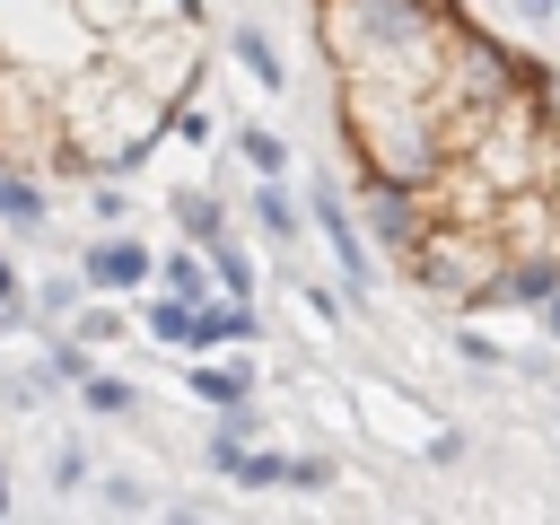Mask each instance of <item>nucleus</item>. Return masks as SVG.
Segmentation results:
<instances>
[{
	"mask_svg": "<svg viewBox=\"0 0 560 525\" xmlns=\"http://www.w3.org/2000/svg\"><path fill=\"white\" fill-rule=\"evenodd\" d=\"M341 131L359 149V175H376V184H429L446 166V131H438V105L420 88L341 79Z\"/></svg>",
	"mask_w": 560,
	"mask_h": 525,
	"instance_id": "1",
	"label": "nucleus"
},
{
	"mask_svg": "<svg viewBox=\"0 0 560 525\" xmlns=\"http://www.w3.org/2000/svg\"><path fill=\"white\" fill-rule=\"evenodd\" d=\"M438 298H490V280L508 271V245H499V228H481V219H429L420 228V245L402 254Z\"/></svg>",
	"mask_w": 560,
	"mask_h": 525,
	"instance_id": "2",
	"label": "nucleus"
},
{
	"mask_svg": "<svg viewBox=\"0 0 560 525\" xmlns=\"http://www.w3.org/2000/svg\"><path fill=\"white\" fill-rule=\"evenodd\" d=\"M105 61H114V70H122L140 96L175 105V96H192V70H201V35H192V18H140V26L105 35Z\"/></svg>",
	"mask_w": 560,
	"mask_h": 525,
	"instance_id": "3",
	"label": "nucleus"
},
{
	"mask_svg": "<svg viewBox=\"0 0 560 525\" xmlns=\"http://www.w3.org/2000/svg\"><path fill=\"white\" fill-rule=\"evenodd\" d=\"M79 280H88L96 298H131V289H149V280H158V254H149L131 228H96V236H88V254H79Z\"/></svg>",
	"mask_w": 560,
	"mask_h": 525,
	"instance_id": "4",
	"label": "nucleus"
},
{
	"mask_svg": "<svg viewBox=\"0 0 560 525\" xmlns=\"http://www.w3.org/2000/svg\"><path fill=\"white\" fill-rule=\"evenodd\" d=\"M359 201H368V236H376L385 254H411V245H420V228H429L420 184H376V175H368V192H359Z\"/></svg>",
	"mask_w": 560,
	"mask_h": 525,
	"instance_id": "5",
	"label": "nucleus"
},
{
	"mask_svg": "<svg viewBox=\"0 0 560 525\" xmlns=\"http://www.w3.org/2000/svg\"><path fill=\"white\" fill-rule=\"evenodd\" d=\"M52 201H44V166H9L0 158V228L9 236H44Z\"/></svg>",
	"mask_w": 560,
	"mask_h": 525,
	"instance_id": "6",
	"label": "nucleus"
},
{
	"mask_svg": "<svg viewBox=\"0 0 560 525\" xmlns=\"http://www.w3.org/2000/svg\"><path fill=\"white\" fill-rule=\"evenodd\" d=\"M315 228H324V245H332V262H341V280H350V289H368V280H376V271H368V245H359V228H350V210H341L332 192L315 201Z\"/></svg>",
	"mask_w": 560,
	"mask_h": 525,
	"instance_id": "7",
	"label": "nucleus"
},
{
	"mask_svg": "<svg viewBox=\"0 0 560 525\" xmlns=\"http://www.w3.org/2000/svg\"><path fill=\"white\" fill-rule=\"evenodd\" d=\"M228 341H254V306L245 298H201L192 306V350H228Z\"/></svg>",
	"mask_w": 560,
	"mask_h": 525,
	"instance_id": "8",
	"label": "nucleus"
},
{
	"mask_svg": "<svg viewBox=\"0 0 560 525\" xmlns=\"http://www.w3.org/2000/svg\"><path fill=\"white\" fill-rule=\"evenodd\" d=\"M166 210H175V228H184V245H219L228 236V210H219V192H201V184H184V192H166Z\"/></svg>",
	"mask_w": 560,
	"mask_h": 525,
	"instance_id": "9",
	"label": "nucleus"
},
{
	"mask_svg": "<svg viewBox=\"0 0 560 525\" xmlns=\"http://www.w3.org/2000/svg\"><path fill=\"white\" fill-rule=\"evenodd\" d=\"M70 18L105 44V35H122V26H140V18H175V9H158V0H70Z\"/></svg>",
	"mask_w": 560,
	"mask_h": 525,
	"instance_id": "10",
	"label": "nucleus"
},
{
	"mask_svg": "<svg viewBox=\"0 0 560 525\" xmlns=\"http://www.w3.org/2000/svg\"><path fill=\"white\" fill-rule=\"evenodd\" d=\"M158 289L201 306V298H210V254H201V245H175V254H158Z\"/></svg>",
	"mask_w": 560,
	"mask_h": 525,
	"instance_id": "11",
	"label": "nucleus"
},
{
	"mask_svg": "<svg viewBox=\"0 0 560 525\" xmlns=\"http://www.w3.org/2000/svg\"><path fill=\"white\" fill-rule=\"evenodd\" d=\"M79 402H88L96 420H131V411H140V385L114 376V368H88V376H79Z\"/></svg>",
	"mask_w": 560,
	"mask_h": 525,
	"instance_id": "12",
	"label": "nucleus"
},
{
	"mask_svg": "<svg viewBox=\"0 0 560 525\" xmlns=\"http://www.w3.org/2000/svg\"><path fill=\"white\" fill-rule=\"evenodd\" d=\"M140 332L166 341V350H192V298H166V289H158V298L140 306Z\"/></svg>",
	"mask_w": 560,
	"mask_h": 525,
	"instance_id": "13",
	"label": "nucleus"
},
{
	"mask_svg": "<svg viewBox=\"0 0 560 525\" xmlns=\"http://www.w3.org/2000/svg\"><path fill=\"white\" fill-rule=\"evenodd\" d=\"M236 61H245V79H254V88H280V79H289V61L271 52V35H262V26H236Z\"/></svg>",
	"mask_w": 560,
	"mask_h": 525,
	"instance_id": "14",
	"label": "nucleus"
},
{
	"mask_svg": "<svg viewBox=\"0 0 560 525\" xmlns=\"http://www.w3.org/2000/svg\"><path fill=\"white\" fill-rule=\"evenodd\" d=\"M254 228H262V236H280V245L298 236V201L280 192V175H262V184H254Z\"/></svg>",
	"mask_w": 560,
	"mask_h": 525,
	"instance_id": "15",
	"label": "nucleus"
},
{
	"mask_svg": "<svg viewBox=\"0 0 560 525\" xmlns=\"http://www.w3.org/2000/svg\"><path fill=\"white\" fill-rule=\"evenodd\" d=\"M192 394L228 411V402H245V394H254V376H245V368H219V359H201V368H192Z\"/></svg>",
	"mask_w": 560,
	"mask_h": 525,
	"instance_id": "16",
	"label": "nucleus"
},
{
	"mask_svg": "<svg viewBox=\"0 0 560 525\" xmlns=\"http://www.w3.org/2000/svg\"><path fill=\"white\" fill-rule=\"evenodd\" d=\"M166 131H175L184 149H210V140H219V114L192 105V96H175V105H166Z\"/></svg>",
	"mask_w": 560,
	"mask_h": 525,
	"instance_id": "17",
	"label": "nucleus"
},
{
	"mask_svg": "<svg viewBox=\"0 0 560 525\" xmlns=\"http://www.w3.org/2000/svg\"><path fill=\"white\" fill-rule=\"evenodd\" d=\"M210 271H219V289H228V298H254V254H245L236 236H219V245H210Z\"/></svg>",
	"mask_w": 560,
	"mask_h": 525,
	"instance_id": "18",
	"label": "nucleus"
},
{
	"mask_svg": "<svg viewBox=\"0 0 560 525\" xmlns=\"http://www.w3.org/2000/svg\"><path fill=\"white\" fill-rule=\"evenodd\" d=\"M88 210H96V228H122V219H131V192H122V175H88Z\"/></svg>",
	"mask_w": 560,
	"mask_h": 525,
	"instance_id": "19",
	"label": "nucleus"
},
{
	"mask_svg": "<svg viewBox=\"0 0 560 525\" xmlns=\"http://www.w3.org/2000/svg\"><path fill=\"white\" fill-rule=\"evenodd\" d=\"M88 481H96V464H88V446H79V438H70V446H52V490L70 499V490H88Z\"/></svg>",
	"mask_w": 560,
	"mask_h": 525,
	"instance_id": "20",
	"label": "nucleus"
},
{
	"mask_svg": "<svg viewBox=\"0 0 560 525\" xmlns=\"http://www.w3.org/2000/svg\"><path fill=\"white\" fill-rule=\"evenodd\" d=\"M96 499H105L114 516H149V508H158V499L140 490V472H105V490H96Z\"/></svg>",
	"mask_w": 560,
	"mask_h": 525,
	"instance_id": "21",
	"label": "nucleus"
},
{
	"mask_svg": "<svg viewBox=\"0 0 560 525\" xmlns=\"http://www.w3.org/2000/svg\"><path fill=\"white\" fill-rule=\"evenodd\" d=\"M236 149H245V166H254V175H280V166H289V149H280L271 131H254V122L236 131Z\"/></svg>",
	"mask_w": 560,
	"mask_h": 525,
	"instance_id": "22",
	"label": "nucleus"
},
{
	"mask_svg": "<svg viewBox=\"0 0 560 525\" xmlns=\"http://www.w3.org/2000/svg\"><path fill=\"white\" fill-rule=\"evenodd\" d=\"M0 324H26V271L9 245H0Z\"/></svg>",
	"mask_w": 560,
	"mask_h": 525,
	"instance_id": "23",
	"label": "nucleus"
},
{
	"mask_svg": "<svg viewBox=\"0 0 560 525\" xmlns=\"http://www.w3.org/2000/svg\"><path fill=\"white\" fill-rule=\"evenodd\" d=\"M9 508H18V490H9V455H0V516H9Z\"/></svg>",
	"mask_w": 560,
	"mask_h": 525,
	"instance_id": "24",
	"label": "nucleus"
},
{
	"mask_svg": "<svg viewBox=\"0 0 560 525\" xmlns=\"http://www.w3.org/2000/svg\"><path fill=\"white\" fill-rule=\"evenodd\" d=\"M542 324H551V332H560V289H551V298H542Z\"/></svg>",
	"mask_w": 560,
	"mask_h": 525,
	"instance_id": "25",
	"label": "nucleus"
},
{
	"mask_svg": "<svg viewBox=\"0 0 560 525\" xmlns=\"http://www.w3.org/2000/svg\"><path fill=\"white\" fill-rule=\"evenodd\" d=\"M516 9H525V18H551V9H560V0H516Z\"/></svg>",
	"mask_w": 560,
	"mask_h": 525,
	"instance_id": "26",
	"label": "nucleus"
},
{
	"mask_svg": "<svg viewBox=\"0 0 560 525\" xmlns=\"http://www.w3.org/2000/svg\"><path fill=\"white\" fill-rule=\"evenodd\" d=\"M420 9H438V18H455V0H420Z\"/></svg>",
	"mask_w": 560,
	"mask_h": 525,
	"instance_id": "27",
	"label": "nucleus"
}]
</instances>
